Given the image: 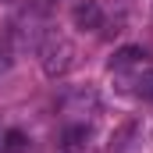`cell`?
I'll list each match as a JSON object with an SVG mask.
<instances>
[{
    "instance_id": "cell-1",
    "label": "cell",
    "mask_w": 153,
    "mask_h": 153,
    "mask_svg": "<svg viewBox=\"0 0 153 153\" xmlns=\"http://www.w3.org/2000/svg\"><path fill=\"white\" fill-rule=\"evenodd\" d=\"M36 50H39V68H43L46 78L68 75L71 64H75V43L64 36V32H57V29H46Z\"/></svg>"
},
{
    "instance_id": "cell-2",
    "label": "cell",
    "mask_w": 153,
    "mask_h": 153,
    "mask_svg": "<svg viewBox=\"0 0 153 153\" xmlns=\"http://www.w3.org/2000/svg\"><path fill=\"white\" fill-rule=\"evenodd\" d=\"M135 100H153V64L150 61H143V64H135V68H128V71H121L114 75Z\"/></svg>"
},
{
    "instance_id": "cell-3",
    "label": "cell",
    "mask_w": 153,
    "mask_h": 153,
    "mask_svg": "<svg viewBox=\"0 0 153 153\" xmlns=\"http://www.w3.org/2000/svg\"><path fill=\"white\" fill-rule=\"evenodd\" d=\"M71 22L82 32H100L103 29V7H100V0H75Z\"/></svg>"
},
{
    "instance_id": "cell-4",
    "label": "cell",
    "mask_w": 153,
    "mask_h": 153,
    "mask_svg": "<svg viewBox=\"0 0 153 153\" xmlns=\"http://www.w3.org/2000/svg\"><path fill=\"white\" fill-rule=\"evenodd\" d=\"M85 143H89V125L85 121H75V125L61 128V150L64 153H82Z\"/></svg>"
},
{
    "instance_id": "cell-5",
    "label": "cell",
    "mask_w": 153,
    "mask_h": 153,
    "mask_svg": "<svg viewBox=\"0 0 153 153\" xmlns=\"http://www.w3.org/2000/svg\"><path fill=\"white\" fill-rule=\"evenodd\" d=\"M143 61H146L143 46H121L114 57H111V71L121 75V71H128V68H135V64H143Z\"/></svg>"
},
{
    "instance_id": "cell-6",
    "label": "cell",
    "mask_w": 153,
    "mask_h": 153,
    "mask_svg": "<svg viewBox=\"0 0 153 153\" xmlns=\"http://www.w3.org/2000/svg\"><path fill=\"white\" fill-rule=\"evenodd\" d=\"M29 150V139H25V132H18V128H7L4 132V153H25Z\"/></svg>"
},
{
    "instance_id": "cell-7",
    "label": "cell",
    "mask_w": 153,
    "mask_h": 153,
    "mask_svg": "<svg viewBox=\"0 0 153 153\" xmlns=\"http://www.w3.org/2000/svg\"><path fill=\"white\" fill-rule=\"evenodd\" d=\"M7 71H11V53H7V46L0 43V78L7 75Z\"/></svg>"
},
{
    "instance_id": "cell-8",
    "label": "cell",
    "mask_w": 153,
    "mask_h": 153,
    "mask_svg": "<svg viewBox=\"0 0 153 153\" xmlns=\"http://www.w3.org/2000/svg\"><path fill=\"white\" fill-rule=\"evenodd\" d=\"M0 153H4V132H0Z\"/></svg>"
}]
</instances>
